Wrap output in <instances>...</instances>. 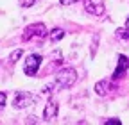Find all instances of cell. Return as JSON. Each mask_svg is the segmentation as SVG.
<instances>
[{
  "label": "cell",
  "mask_w": 129,
  "mask_h": 125,
  "mask_svg": "<svg viewBox=\"0 0 129 125\" xmlns=\"http://www.w3.org/2000/svg\"><path fill=\"white\" fill-rule=\"evenodd\" d=\"M77 81V72L74 68H63L56 75V84L59 88H72Z\"/></svg>",
  "instance_id": "1"
},
{
  "label": "cell",
  "mask_w": 129,
  "mask_h": 125,
  "mask_svg": "<svg viewBox=\"0 0 129 125\" xmlns=\"http://www.w3.org/2000/svg\"><path fill=\"white\" fill-rule=\"evenodd\" d=\"M45 36H47V27H45L43 23H32V25L25 27L22 39H23V41H30V39H43Z\"/></svg>",
  "instance_id": "2"
},
{
  "label": "cell",
  "mask_w": 129,
  "mask_h": 125,
  "mask_svg": "<svg viewBox=\"0 0 129 125\" xmlns=\"http://www.w3.org/2000/svg\"><path fill=\"white\" fill-rule=\"evenodd\" d=\"M41 61H43V57H41V55H38V54H30V55L25 59V66H23L25 75L34 77V75H36V72H38V70H40V66H41Z\"/></svg>",
  "instance_id": "3"
},
{
  "label": "cell",
  "mask_w": 129,
  "mask_h": 125,
  "mask_svg": "<svg viewBox=\"0 0 129 125\" xmlns=\"http://www.w3.org/2000/svg\"><path fill=\"white\" fill-rule=\"evenodd\" d=\"M32 102H34V97L30 95V93L27 91H18L16 93V97H14V107L16 109H23V107H29Z\"/></svg>",
  "instance_id": "4"
},
{
  "label": "cell",
  "mask_w": 129,
  "mask_h": 125,
  "mask_svg": "<svg viewBox=\"0 0 129 125\" xmlns=\"http://www.w3.org/2000/svg\"><path fill=\"white\" fill-rule=\"evenodd\" d=\"M84 9L90 14L101 16V14L104 13V4H102V0H86V2H84Z\"/></svg>",
  "instance_id": "5"
},
{
  "label": "cell",
  "mask_w": 129,
  "mask_h": 125,
  "mask_svg": "<svg viewBox=\"0 0 129 125\" xmlns=\"http://www.w3.org/2000/svg\"><path fill=\"white\" fill-rule=\"evenodd\" d=\"M127 70H129V57L120 55V57H118V66H117L115 72H113V79L117 81V79H120V77H124Z\"/></svg>",
  "instance_id": "6"
},
{
  "label": "cell",
  "mask_w": 129,
  "mask_h": 125,
  "mask_svg": "<svg viewBox=\"0 0 129 125\" xmlns=\"http://www.w3.org/2000/svg\"><path fill=\"white\" fill-rule=\"evenodd\" d=\"M57 102L56 100H48L47 102V105H45V111H43V120L45 121H50L52 118H56L57 116Z\"/></svg>",
  "instance_id": "7"
},
{
  "label": "cell",
  "mask_w": 129,
  "mask_h": 125,
  "mask_svg": "<svg viewBox=\"0 0 129 125\" xmlns=\"http://www.w3.org/2000/svg\"><path fill=\"white\" fill-rule=\"evenodd\" d=\"M108 88H109V81L104 79V81H101V82L95 84V93H97L99 97H106V95H108Z\"/></svg>",
  "instance_id": "8"
},
{
  "label": "cell",
  "mask_w": 129,
  "mask_h": 125,
  "mask_svg": "<svg viewBox=\"0 0 129 125\" xmlns=\"http://www.w3.org/2000/svg\"><path fill=\"white\" fill-rule=\"evenodd\" d=\"M64 38V30L63 29H52L50 30V41L54 43V41H59V39H63Z\"/></svg>",
  "instance_id": "9"
},
{
  "label": "cell",
  "mask_w": 129,
  "mask_h": 125,
  "mask_svg": "<svg viewBox=\"0 0 129 125\" xmlns=\"http://www.w3.org/2000/svg\"><path fill=\"white\" fill-rule=\"evenodd\" d=\"M22 54H23V50H22V48H18V50H14V52L11 54L9 61H11V62H16V61H18V59L22 57Z\"/></svg>",
  "instance_id": "10"
},
{
  "label": "cell",
  "mask_w": 129,
  "mask_h": 125,
  "mask_svg": "<svg viewBox=\"0 0 129 125\" xmlns=\"http://www.w3.org/2000/svg\"><path fill=\"white\" fill-rule=\"evenodd\" d=\"M117 36L122 38V39H129V30H125V29H118V30H117Z\"/></svg>",
  "instance_id": "11"
},
{
  "label": "cell",
  "mask_w": 129,
  "mask_h": 125,
  "mask_svg": "<svg viewBox=\"0 0 129 125\" xmlns=\"http://www.w3.org/2000/svg\"><path fill=\"white\" fill-rule=\"evenodd\" d=\"M6 100H7V95L4 91H0V111L4 109V105H6Z\"/></svg>",
  "instance_id": "12"
},
{
  "label": "cell",
  "mask_w": 129,
  "mask_h": 125,
  "mask_svg": "<svg viewBox=\"0 0 129 125\" xmlns=\"http://www.w3.org/2000/svg\"><path fill=\"white\" fill-rule=\"evenodd\" d=\"M32 4H36V0H20V6L22 7H30Z\"/></svg>",
  "instance_id": "13"
},
{
  "label": "cell",
  "mask_w": 129,
  "mask_h": 125,
  "mask_svg": "<svg viewBox=\"0 0 129 125\" xmlns=\"http://www.w3.org/2000/svg\"><path fill=\"white\" fill-rule=\"evenodd\" d=\"M104 123H106V125H111V123H113V125H120V120H117V118H111V120H106Z\"/></svg>",
  "instance_id": "14"
},
{
  "label": "cell",
  "mask_w": 129,
  "mask_h": 125,
  "mask_svg": "<svg viewBox=\"0 0 129 125\" xmlns=\"http://www.w3.org/2000/svg\"><path fill=\"white\" fill-rule=\"evenodd\" d=\"M61 2V6H68V4H75V2H79V0H59Z\"/></svg>",
  "instance_id": "15"
}]
</instances>
